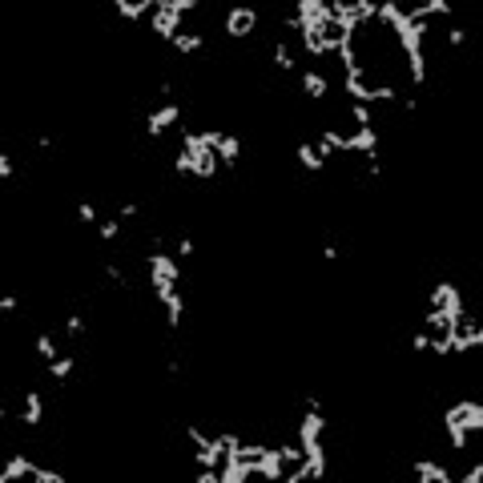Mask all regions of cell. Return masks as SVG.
Returning a JSON list of instances; mask_svg holds the SVG:
<instances>
[{"label": "cell", "mask_w": 483, "mask_h": 483, "mask_svg": "<svg viewBox=\"0 0 483 483\" xmlns=\"http://www.w3.org/2000/svg\"><path fill=\"white\" fill-rule=\"evenodd\" d=\"M174 170L210 182V177L222 174V161H218L213 145H206V137L198 129H182V149H177V157H174Z\"/></svg>", "instance_id": "obj_1"}, {"label": "cell", "mask_w": 483, "mask_h": 483, "mask_svg": "<svg viewBox=\"0 0 483 483\" xmlns=\"http://www.w3.org/2000/svg\"><path fill=\"white\" fill-rule=\"evenodd\" d=\"M443 427L451 435V447L455 451H467V435H479L483 431V403L475 399H459L443 411Z\"/></svg>", "instance_id": "obj_2"}, {"label": "cell", "mask_w": 483, "mask_h": 483, "mask_svg": "<svg viewBox=\"0 0 483 483\" xmlns=\"http://www.w3.org/2000/svg\"><path fill=\"white\" fill-rule=\"evenodd\" d=\"M145 270H149V286H177L182 282V266H177L174 254L153 250V254L145 258Z\"/></svg>", "instance_id": "obj_3"}, {"label": "cell", "mask_w": 483, "mask_h": 483, "mask_svg": "<svg viewBox=\"0 0 483 483\" xmlns=\"http://www.w3.org/2000/svg\"><path fill=\"white\" fill-rule=\"evenodd\" d=\"M149 28H153V37H157V40H165V45H170V40L182 33V16H177L174 9L165 4V0H153V16H149Z\"/></svg>", "instance_id": "obj_4"}, {"label": "cell", "mask_w": 483, "mask_h": 483, "mask_svg": "<svg viewBox=\"0 0 483 483\" xmlns=\"http://www.w3.org/2000/svg\"><path fill=\"white\" fill-rule=\"evenodd\" d=\"M182 121V105H174V101H165L161 109H153V113H145V133L157 141V137H165L174 125Z\"/></svg>", "instance_id": "obj_5"}, {"label": "cell", "mask_w": 483, "mask_h": 483, "mask_svg": "<svg viewBox=\"0 0 483 483\" xmlns=\"http://www.w3.org/2000/svg\"><path fill=\"white\" fill-rule=\"evenodd\" d=\"M431 310H439V314H451V318H455L459 310H467V306H463V290H459L455 282H435Z\"/></svg>", "instance_id": "obj_6"}, {"label": "cell", "mask_w": 483, "mask_h": 483, "mask_svg": "<svg viewBox=\"0 0 483 483\" xmlns=\"http://www.w3.org/2000/svg\"><path fill=\"white\" fill-rule=\"evenodd\" d=\"M153 298L165 306L170 331H177V322H182V314H186V298H182V290H177V286H153Z\"/></svg>", "instance_id": "obj_7"}, {"label": "cell", "mask_w": 483, "mask_h": 483, "mask_svg": "<svg viewBox=\"0 0 483 483\" xmlns=\"http://www.w3.org/2000/svg\"><path fill=\"white\" fill-rule=\"evenodd\" d=\"M254 25H258V13H254V9H230V13H226V37L230 40H246L250 33H254Z\"/></svg>", "instance_id": "obj_8"}, {"label": "cell", "mask_w": 483, "mask_h": 483, "mask_svg": "<svg viewBox=\"0 0 483 483\" xmlns=\"http://www.w3.org/2000/svg\"><path fill=\"white\" fill-rule=\"evenodd\" d=\"M322 431H326V415H322V411H306L302 423H298V447H302V451H306V447H318Z\"/></svg>", "instance_id": "obj_9"}, {"label": "cell", "mask_w": 483, "mask_h": 483, "mask_svg": "<svg viewBox=\"0 0 483 483\" xmlns=\"http://www.w3.org/2000/svg\"><path fill=\"white\" fill-rule=\"evenodd\" d=\"M343 149H350V153H367V157H379V133H374L371 125H367V129H355V133L343 141Z\"/></svg>", "instance_id": "obj_10"}, {"label": "cell", "mask_w": 483, "mask_h": 483, "mask_svg": "<svg viewBox=\"0 0 483 483\" xmlns=\"http://www.w3.org/2000/svg\"><path fill=\"white\" fill-rule=\"evenodd\" d=\"M218 161H222V170H234L238 161H242V137H234V133H222V141H218Z\"/></svg>", "instance_id": "obj_11"}, {"label": "cell", "mask_w": 483, "mask_h": 483, "mask_svg": "<svg viewBox=\"0 0 483 483\" xmlns=\"http://www.w3.org/2000/svg\"><path fill=\"white\" fill-rule=\"evenodd\" d=\"M254 475H262V479H270V483H278L286 475V459L278 455V447H270L266 455H262V463L254 467Z\"/></svg>", "instance_id": "obj_12"}, {"label": "cell", "mask_w": 483, "mask_h": 483, "mask_svg": "<svg viewBox=\"0 0 483 483\" xmlns=\"http://www.w3.org/2000/svg\"><path fill=\"white\" fill-rule=\"evenodd\" d=\"M411 471H415V479L419 483H451V471L439 467V463H431V459H415Z\"/></svg>", "instance_id": "obj_13"}, {"label": "cell", "mask_w": 483, "mask_h": 483, "mask_svg": "<svg viewBox=\"0 0 483 483\" xmlns=\"http://www.w3.org/2000/svg\"><path fill=\"white\" fill-rule=\"evenodd\" d=\"M21 423H25V427H40V423H45V399H40V391H28V395H25Z\"/></svg>", "instance_id": "obj_14"}, {"label": "cell", "mask_w": 483, "mask_h": 483, "mask_svg": "<svg viewBox=\"0 0 483 483\" xmlns=\"http://www.w3.org/2000/svg\"><path fill=\"white\" fill-rule=\"evenodd\" d=\"M33 467H37V463H33V459H28V455H13V459H9V463H4V471H0V483H16V479H28V475H33Z\"/></svg>", "instance_id": "obj_15"}, {"label": "cell", "mask_w": 483, "mask_h": 483, "mask_svg": "<svg viewBox=\"0 0 483 483\" xmlns=\"http://www.w3.org/2000/svg\"><path fill=\"white\" fill-rule=\"evenodd\" d=\"M113 13L125 16V21H141V16L153 13V0H113Z\"/></svg>", "instance_id": "obj_16"}, {"label": "cell", "mask_w": 483, "mask_h": 483, "mask_svg": "<svg viewBox=\"0 0 483 483\" xmlns=\"http://www.w3.org/2000/svg\"><path fill=\"white\" fill-rule=\"evenodd\" d=\"M298 85H302V93H306L310 101H322V97H326V77L314 73V69H306V73L298 77Z\"/></svg>", "instance_id": "obj_17"}, {"label": "cell", "mask_w": 483, "mask_h": 483, "mask_svg": "<svg viewBox=\"0 0 483 483\" xmlns=\"http://www.w3.org/2000/svg\"><path fill=\"white\" fill-rule=\"evenodd\" d=\"M246 479H250V467L238 463V459H226L222 467H218V483H246Z\"/></svg>", "instance_id": "obj_18"}, {"label": "cell", "mask_w": 483, "mask_h": 483, "mask_svg": "<svg viewBox=\"0 0 483 483\" xmlns=\"http://www.w3.org/2000/svg\"><path fill=\"white\" fill-rule=\"evenodd\" d=\"M298 161L306 165L310 174H322V170H326V157H322L318 145H310V141H302V145H298Z\"/></svg>", "instance_id": "obj_19"}, {"label": "cell", "mask_w": 483, "mask_h": 483, "mask_svg": "<svg viewBox=\"0 0 483 483\" xmlns=\"http://www.w3.org/2000/svg\"><path fill=\"white\" fill-rule=\"evenodd\" d=\"M170 49H177L182 57H189V52L206 49V37H201V33H177V37L170 40Z\"/></svg>", "instance_id": "obj_20"}, {"label": "cell", "mask_w": 483, "mask_h": 483, "mask_svg": "<svg viewBox=\"0 0 483 483\" xmlns=\"http://www.w3.org/2000/svg\"><path fill=\"white\" fill-rule=\"evenodd\" d=\"M73 371H77V359H69V355H65V359H52V362H49V379H57V383H65V379H69Z\"/></svg>", "instance_id": "obj_21"}, {"label": "cell", "mask_w": 483, "mask_h": 483, "mask_svg": "<svg viewBox=\"0 0 483 483\" xmlns=\"http://www.w3.org/2000/svg\"><path fill=\"white\" fill-rule=\"evenodd\" d=\"M270 52H274V65H278L282 73H294V52H290V45H282V40H278Z\"/></svg>", "instance_id": "obj_22"}, {"label": "cell", "mask_w": 483, "mask_h": 483, "mask_svg": "<svg viewBox=\"0 0 483 483\" xmlns=\"http://www.w3.org/2000/svg\"><path fill=\"white\" fill-rule=\"evenodd\" d=\"M97 234H101V242H117V238H121V222H117V218H109V222L97 226Z\"/></svg>", "instance_id": "obj_23"}, {"label": "cell", "mask_w": 483, "mask_h": 483, "mask_svg": "<svg viewBox=\"0 0 483 483\" xmlns=\"http://www.w3.org/2000/svg\"><path fill=\"white\" fill-rule=\"evenodd\" d=\"M33 483H65L61 471H49V467H33V475H28Z\"/></svg>", "instance_id": "obj_24"}, {"label": "cell", "mask_w": 483, "mask_h": 483, "mask_svg": "<svg viewBox=\"0 0 483 483\" xmlns=\"http://www.w3.org/2000/svg\"><path fill=\"white\" fill-rule=\"evenodd\" d=\"M37 355H40L45 362H52V359H57V343H52L49 335H40V338H37Z\"/></svg>", "instance_id": "obj_25"}, {"label": "cell", "mask_w": 483, "mask_h": 483, "mask_svg": "<svg viewBox=\"0 0 483 483\" xmlns=\"http://www.w3.org/2000/svg\"><path fill=\"white\" fill-rule=\"evenodd\" d=\"M186 435H189V443H194V447H210V443H213L210 435L201 431V427H194V423H189V427H186Z\"/></svg>", "instance_id": "obj_26"}, {"label": "cell", "mask_w": 483, "mask_h": 483, "mask_svg": "<svg viewBox=\"0 0 483 483\" xmlns=\"http://www.w3.org/2000/svg\"><path fill=\"white\" fill-rule=\"evenodd\" d=\"M65 331H69V338H81V335H85V318H81V314H69Z\"/></svg>", "instance_id": "obj_27"}, {"label": "cell", "mask_w": 483, "mask_h": 483, "mask_svg": "<svg viewBox=\"0 0 483 483\" xmlns=\"http://www.w3.org/2000/svg\"><path fill=\"white\" fill-rule=\"evenodd\" d=\"M278 455H282L286 463H290V467H294V463H302V459H306V455H302V447H290V443H286V447H278Z\"/></svg>", "instance_id": "obj_28"}, {"label": "cell", "mask_w": 483, "mask_h": 483, "mask_svg": "<svg viewBox=\"0 0 483 483\" xmlns=\"http://www.w3.org/2000/svg\"><path fill=\"white\" fill-rule=\"evenodd\" d=\"M350 117H355V125H359V129H367V125H371V105H355V109H350Z\"/></svg>", "instance_id": "obj_29"}, {"label": "cell", "mask_w": 483, "mask_h": 483, "mask_svg": "<svg viewBox=\"0 0 483 483\" xmlns=\"http://www.w3.org/2000/svg\"><path fill=\"white\" fill-rule=\"evenodd\" d=\"M395 97H399L395 85H374V105H379V101H395Z\"/></svg>", "instance_id": "obj_30"}, {"label": "cell", "mask_w": 483, "mask_h": 483, "mask_svg": "<svg viewBox=\"0 0 483 483\" xmlns=\"http://www.w3.org/2000/svg\"><path fill=\"white\" fill-rule=\"evenodd\" d=\"M77 218H81V222H97V206H89V201H81V206H77Z\"/></svg>", "instance_id": "obj_31"}, {"label": "cell", "mask_w": 483, "mask_h": 483, "mask_svg": "<svg viewBox=\"0 0 483 483\" xmlns=\"http://www.w3.org/2000/svg\"><path fill=\"white\" fill-rule=\"evenodd\" d=\"M411 347L427 350V347H431V331H415V335H411Z\"/></svg>", "instance_id": "obj_32"}, {"label": "cell", "mask_w": 483, "mask_h": 483, "mask_svg": "<svg viewBox=\"0 0 483 483\" xmlns=\"http://www.w3.org/2000/svg\"><path fill=\"white\" fill-rule=\"evenodd\" d=\"M0 177H16V161L9 153H0Z\"/></svg>", "instance_id": "obj_33"}, {"label": "cell", "mask_w": 483, "mask_h": 483, "mask_svg": "<svg viewBox=\"0 0 483 483\" xmlns=\"http://www.w3.org/2000/svg\"><path fill=\"white\" fill-rule=\"evenodd\" d=\"M117 213H121L125 222H129V218H137V213H141V206H137V201H125V206H121Z\"/></svg>", "instance_id": "obj_34"}, {"label": "cell", "mask_w": 483, "mask_h": 483, "mask_svg": "<svg viewBox=\"0 0 483 483\" xmlns=\"http://www.w3.org/2000/svg\"><path fill=\"white\" fill-rule=\"evenodd\" d=\"M479 479H483V463H475V467L463 475V483H479Z\"/></svg>", "instance_id": "obj_35"}, {"label": "cell", "mask_w": 483, "mask_h": 483, "mask_svg": "<svg viewBox=\"0 0 483 483\" xmlns=\"http://www.w3.org/2000/svg\"><path fill=\"white\" fill-rule=\"evenodd\" d=\"M463 40H467V33H463V28H451V33H447V45H463Z\"/></svg>", "instance_id": "obj_36"}, {"label": "cell", "mask_w": 483, "mask_h": 483, "mask_svg": "<svg viewBox=\"0 0 483 483\" xmlns=\"http://www.w3.org/2000/svg\"><path fill=\"white\" fill-rule=\"evenodd\" d=\"M189 254H194V242H189V238H182V242H177V258H189Z\"/></svg>", "instance_id": "obj_37"}, {"label": "cell", "mask_w": 483, "mask_h": 483, "mask_svg": "<svg viewBox=\"0 0 483 483\" xmlns=\"http://www.w3.org/2000/svg\"><path fill=\"white\" fill-rule=\"evenodd\" d=\"M13 310H16V298L4 294V298H0V314H13Z\"/></svg>", "instance_id": "obj_38"}, {"label": "cell", "mask_w": 483, "mask_h": 483, "mask_svg": "<svg viewBox=\"0 0 483 483\" xmlns=\"http://www.w3.org/2000/svg\"><path fill=\"white\" fill-rule=\"evenodd\" d=\"M198 483H218V467H210V471H198Z\"/></svg>", "instance_id": "obj_39"}]
</instances>
